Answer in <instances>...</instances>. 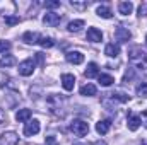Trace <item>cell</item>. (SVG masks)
Instances as JSON below:
<instances>
[{
	"instance_id": "4",
	"label": "cell",
	"mask_w": 147,
	"mask_h": 145,
	"mask_svg": "<svg viewBox=\"0 0 147 145\" xmlns=\"http://www.w3.org/2000/svg\"><path fill=\"white\" fill-rule=\"evenodd\" d=\"M34 60L33 58H28V60H24V62H21L19 63V73L21 75H24V77H29V75H33L34 72Z\"/></svg>"
},
{
	"instance_id": "37",
	"label": "cell",
	"mask_w": 147,
	"mask_h": 145,
	"mask_svg": "<svg viewBox=\"0 0 147 145\" xmlns=\"http://www.w3.org/2000/svg\"><path fill=\"white\" fill-rule=\"evenodd\" d=\"M74 145H79V144H74Z\"/></svg>"
},
{
	"instance_id": "7",
	"label": "cell",
	"mask_w": 147,
	"mask_h": 145,
	"mask_svg": "<svg viewBox=\"0 0 147 145\" xmlns=\"http://www.w3.org/2000/svg\"><path fill=\"white\" fill-rule=\"evenodd\" d=\"M115 38H116V41H120V43H127V41L132 38V34H130V31H128L127 28L118 26L116 31H115Z\"/></svg>"
},
{
	"instance_id": "20",
	"label": "cell",
	"mask_w": 147,
	"mask_h": 145,
	"mask_svg": "<svg viewBox=\"0 0 147 145\" xmlns=\"http://www.w3.org/2000/svg\"><path fill=\"white\" fill-rule=\"evenodd\" d=\"M31 118V109H19L17 113H16V119L19 121V123H24V121H28Z\"/></svg>"
},
{
	"instance_id": "25",
	"label": "cell",
	"mask_w": 147,
	"mask_h": 145,
	"mask_svg": "<svg viewBox=\"0 0 147 145\" xmlns=\"http://www.w3.org/2000/svg\"><path fill=\"white\" fill-rule=\"evenodd\" d=\"M39 44L43 48H53L55 46V39L53 38H39Z\"/></svg>"
},
{
	"instance_id": "17",
	"label": "cell",
	"mask_w": 147,
	"mask_h": 145,
	"mask_svg": "<svg viewBox=\"0 0 147 145\" xmlns=\"http://www.w3.org/2000/svg\"><path fill=\"white\" fill-rule=\"evenodd\" d=\"M22 41H24V43H28V44H36V43H39V34L28 31V33H24V34H22Z\"/></svg>"
},
{
	"instance_id": "19",
	"label": "cell",
	"mask_w": 147,
	"mask_h": 145,
	"mask_svg": "<svg viewBox=\"0 0 147 145\" xmlns=\"http://www.w3.org/2000/svg\"><path fill=\"white\" fill-rule=\"evenodd\" d=\"M105 53H106L110 58H116V56L120 55V48H118L115 43H110V44H106V48H105Z\"/></svg>"
},
{
	"instance_id": "28",
	"label": "cell",
	"mask_w": 147,
	"mask_h": 145,
	"mask_svg": "<svg viewBox=\"0 0 147 145\" xmlns=\"http://www.w3.org/2000/svg\"><path fill=\"white\" fill-rule=\"evenodd\" d=\"M9 48H10V43H9V41H2V39H0V53H2V51L5 53Z\"/></svg>"
},
{
	"instance_id": "14",
	"label": "cell",
	"mask_w": 147,
	"mask_h": 145,
	"mask_svg": "<svg viewBox=\"0 0 147 145\" xmlns=\"http://www.w3.org/2000/svg\"><path fill=\"white\" fill-rule=\"evenodd\" d=\"M140 116H135V114H128V130L130 132H137L139 126H140Z\"/></svg>"
},
{
	"instance_id": "3",
	"label": "cell",
	"mask_w": 147,
	"mask_h": 145,
	"mask_svg": "<svg viewBox=\"0 0 147 145\" xmlns=\"http://www.w3.org/2000/svg\"><path fill=\"white\" fill-rule=\"evenodd\" d=\"M70 130H72L74 135H77V137H86L89 133V125L86 121H82V119H74L70 123Z\"/></svg>"
},
{
	"instance_id": "21",
	"label": "cell",
	"mask_w": 147,
	"mask_h": 145,
	"mask_svg": "<svg viewBox=\"0 0 147 145\" xmlns=\"http://www.w3.org/2000/svg\"><path fill=\"white\" fill-rule=\"evenodd\" d=\"M98 15L103 17V19H111V17H113V12H111L110 7H106V5H99V7H98Z\"/></svg>"
},
{
	"instance_id": "10",
	"label": "cell",
	"mask_w": 147,
	"mask_h": 145,
	"mask_svg": "<svg viewBox=\"0 0 147 145\" xmlns=\"http://www.w3.org/2000/svg\"><path fill=\"white\" fill-rule=\"evenodd\" d=\"M65 58H67L69 63H74V65H80V63L84 62V55H82L80 51H69V53L65 55Z\"/></svg>"
},
{
	"instance_id": "13",
	"label": "cell",
	"mask_w": 147,
	"mask_h": 145,
	"mask_svg": "<svg viewBox=\"0 0 147 145\" xmlns=\"http://www.w3.org/2000/svg\"><path fill=\"white\" fill-rule=\"evenodd\" d=\"M110 128H111L110 119H101V121L96 123V132H98L99 135H106V133L110 132Z\"/></svg>"
},
{
	"instance_id": "30",
	"label": "cell",
	"mask_w": 147,
	"mask_h": 145,
	"mask_svg": "<svg viewBox=\"0 0 147 145\" xmlns=\"http://www.w3.org/2000/svg\"><path fill=\"white\" fill-rule=\"evenodd\" d=\"M132 77H134V68H128V72L125 73V77H123V82H128Z\"/></svg>"
},
{
	"instance_id": "27",
	"label": "cell",
	"mask_w": 147,
	"mask_h": 145,
	"mask_svg": "<svg viewBox=\"0 0 147 145\" xmlns=\"http://www.w3.org/2000/svg\"><path fill=\"white\" fill-rule=\"evenodd\" d=\"M5 19V24L7 26H16V24H19V17H16V15H9V17H3Z\"/></svg>"
},
{
	"instance_id": "6",
	"label": "cell",
	"mask_w": 147,
	"mask_h": 145,
	"mask_svg": "<svg viewBox=\"0 0 147 145\" xmlns=\"http://www.w3.org/2000/svg\"><path fill=\"white\" fill-rule=\"evenodd\" d=\"M60 21H62V15H60V14H55V12H48V14H45V17H43V22H45L46 26H51V28L58 26Z\"/></svg>"
},
{
	"instance_id": "22",
	"label": "cell",
	"mask_w": 147,
	"mask_h": 145,
	"mask_svg": "<svg viewBox=\"0 0 147 145\" xmlns=\"http://www.w3.org/2000/svg\"><path fill=\"white\" fill-rule=\"evenodd\" d=\"M98 80H99V84L105 85V87H110L111 84L115 82V79H113L111 75H108V73H99V75H98Z\"/></svg>"
},
{
	"instance_id": "11",
	"label": "cell",
	"mask_w": 147,
	"mask_h": 145,
	"mask_svg": "<svg viewBox=\"0 0 147 145\" xmlns=\"http://www.w3.org/2000/svg\"><path fill=\"white\" fill-rule=\"evenodd\" d=\"M62 85L65 91H72L74 85H75V77L72 73H63L62 75Z\"/></svg>"
},
{
	"instance_id": "29",
	"label": "cell",
	"mask_w": 147,
	"mask_h": 145,
	"mask_svg": "<svg viewBox=\"0 0 147 145\" xmlns=\"http://www.w3.org/2000/svg\"><path fill=\"white\" fill-rule=\"evenodd\" d=\"M45 7L46 9H55V7H60V2L55 0V2H45Z\"/></svg>"
},
{
	"instance_id": "12",
	"label": "cell",
	"mask_w": 147,
	"mask_h": 145,
	"mask_svg": "<svg viewBox=\"0 0 147 145\" xmlns=\"http://www.w3.org/2000/svg\"><path fill=\"white\" fill-rule=\"evenodd\" d=\"M101 39H103V33H101L98 28H89V29H87V41L99 43Z\"/></svg>"
},
{
	"instance_id": "18",
	"label": "cell",
	"mask_w": 147,
	"mask_h": 145,
	"mask_svg": "<svg viewBox=\"0 0 147 145\" xmlns=\"http://www.w3.org/2000/svg\"><path fill=\"white\" fill-rule=\"evenodd\" d=\"M96 92H98V89L94 84H86L80 87V96H96Z\"/></svg>"
},
{
	"instance_id": "24",
	"label": "cell",
	"mask_w": 147,
	"mask_h": 145,
	"mask_svg": "<svg viewBox=\"0 0 147 145\" xmlns=\"http://www.w3.org/2000/svg\"><path fill=\"white\" fill-rule=\"evenodd\" d=\"M14 63H16V60H14L12 55H5V56L0 58V67H2V68H3V67H5V68H7V67H12Z\"/></svg>"
},
{
	"instance_id": "2",
	"label": "cell",
	"mask_w": 147,
	"mask_h": 145,
	"mask_svg": "<svg viewBox=\"0 0 147 145\" xmlns=\"http://www.w3.org/2000/svg\"><path fill=\"white\" fill-rule=\"evenodd\" d=\"M128 58H130V62H132L134 65H137V67H140V68L147 63V53L142 51L140 48H132V50L128 51Z\"/></svg>"
},
{
	"instance_id": "9",
	"label": "cell",
	"mask_w": 147,
	"mask_h": 145,
	"mask_svg": "<svg viewBox=\"0 0 147 145\" xmlns=\"http://www.w3.org/2000/svg\"><path fill=\"white\" fill-rule=\"evenodd\" d=\"M36 133H39V121H38V119H33V121L26 123V126H24V135H26V137H33V135H36Z\"/></svg>"
},
{
	"instance_id": "1",
	"label": "cell",
	"mask_w": 147,
	"mask_h": 145,
	"mask_svg": "<svg viewBox=\"0 0 147 145\" xmlns=\"http://www.w3.org/2000/svg\"><path fill=\"white\" fill-rule=\"evenodd\" d=\"M130 99V96L123 94V92H110V94H105L103 97V106L106 108H113L116 103H127Z\"/></svg>"
},
{
	"instance_id": "33",
	"label": "cell",
	"mask_w": 147,
	"mask_h": 145,
	"mask_svg": "<svg viewBox=\"0 0 147 145\" xmlns=\"http://www.w3.org/2000/svg\"><path fill=\"white\" fill-rule=\"evenodd\" d=\"M140 121L146 125V128H147V109H144V111H142V114H140Z\"/></svg>"
},
{
	"instance_id": "36",
	"label": "cell",
	"mask_w": 147,
	"mask_h": 145,
	"mask_svg": "<svg viewBox=\"0 0 147 145\" xmlns=\"http://www.w3.org/2000/svg\"><path fill=\"white\" fill-rule=\"evenodd\" d=\"M140 145H147V140H142V142H140Z\"/></svg>"
},
{
	"instance_id": "23",
	"label": "cell",
	"mask_w": 147,
	"mask_h": 145,
	"mask_svg": "<svg viewBox=\"0 0 147 145\" xmlns=\"http://www.w3.org/2000/svg\"><path fill=\"white\" fill-rule=\"evenodd\" d=\"M84 28V21H72V22H69V26H67V29L70 31V33H79L80 29Z\"/></svg>"
},
{
	"instance_id": "5",
	"label": "cell",
	"mask_w": 147,
	"mask_h": 145,
	"mask_svg": "<svg viewBox=\"0 0 147 145\" xmlns=\"http://www.w3.org/2000/svg\"><path fill=\"white\" fill-rule=\"evenodd\" d=\"M19 144V135L16 132H3L0 145H17Z\"/></svg>"
},
{
	"instance_id": "16",
	"label": "cell",
	"mask_w": 147,
	"mask_h": 145,
	"mask_svg": "<svg viewBox=\"0 0 147 145\" xmlns=\"http://www.w3.org/2000/svg\"><path fill=\"white\" fill-rule=\"evenodd\" d=\"M118 10H120L121 15H128V14H132V10H134V3H132V2H120V3H118Z\"/></svg>"
},
{
	"instance_id": "26",
	"label": "cell",
	"mask_w": 147,
	"mask_h": 145,
	"mask_svg": "<svg viewBox=\"0 0 147 145\" xmlns=\"http://www.w3.org/2000/svg\"><path fill=\"white\" fill-rule=\"evenodd\" d=\"M137 96H140V97H147V82H142L140 85H137Z\"/></svg>"
},
{
	"instance_id": "35",
	"label": "cell",
	"mask_w": 147,
	"mask_h": 145,
	"mask_svg": "<svg viewBox=\"0 0 147 145\" xmlns=\"http://www.w3.org/2000/svg\"><path fill=\"white\" fill-rule=\"evenodd\" d=\"M92 145H106V142H103V140H98V142H94Z\"/></svg>"
},
{
	"instance_id": "8",
	"label": "cell",
	"mask_w": 147,
	"mask_h": 145,
	"mask_svg": "<svg viewBox=\"0 0 147 145\" xmlns=\"http://www.w3.org/2000/svg\"><path fill=\"white\" fill-rule=\"evenodd\" d=\"M14 12H16V3H14V2H9V0L0 2V14H2L3 17H9V15L14 14Z\"/></svg>"
},
{
	"instance_id": "15",
	"label": "cell",
	"mask_w": 147,
	"mask_h": 145,
	"mask_svg": "<svg viewBox=\"0 0 147 145\" xmlns=\"http://www.w3.org/2000/svg\"><path fill=\"white\" fill-rule=\"evenodd\" d=\"M84 75L87 77V79H92V77H98L99 75V67H98V63H94V62H91L89 65H87V68H86V72Z\"/></svg>"
},
{
	"instance_id": "32",
	"label": "cell",
	"mask_w": 147,
	"mask_h": 145,
	"mask_svg": "<svg viewBox=\"0 0 147 145\" xmlns=\"http://www.w3.org/2000/svg\"><path fill=\"white\" fill-rule=\"evenodd\" d=\"M139 15H140V17H142V15H147V5L146 3L139 7Z\"/></svg>"
},
{
	"instance_id": "31",
	"label": "cell",
	"mask_w": 147,
	"mask_h": 145,
	"mask_svg": "<svg viewBox=\"0 0 147 145\" xmlns=\"http://www.w3.org/2000/svg\"><path fill=\"white\" fill-rule=\"evenodd\" d=\"M70 3H72V7H77V9H86V7H87V2H84V3H79V2H70Z\"/></svg>"
},
{
	"instance_id": "34",
	"label": "cell",
	"mask_w": 147,
	"mask_h": 145,
	"mask_svg": "<svg viewBox=\"0 0 147 145\" xmlns=\"http://www.w3.org/2000/svg\"><path fill=\"white\" fill-rule=\"evenodd\" d=\"M5 119H7V118H5V111H2V109H0V125H2V123H5Z\"/></svg>"
}]
</instances>
